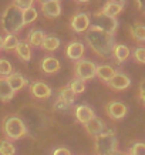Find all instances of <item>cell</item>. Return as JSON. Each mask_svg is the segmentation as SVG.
Masks as SVG:
<instances>
[{
  "label": "cell",
  "instance_id": "obj_21",
  "mask_svg": "<svg viewBox=\"0 0 145 155\" xmlns=\"http://www.w3.org/2000/svg\"><path fill=\"white\" fill-rule=\"evenodd\" d=\"M131 56L130 48L124 46V44H115L114 46V51H112V57L118 61V63H124V61Z\"/></svg>",
  "mask_w": 145,
  "mask_h": 155
},
{
  "label": "cell",
  "instance_id": "obj_37",
  "mask_svg": "<svg viewBox=\"0 0 145 155\" xmlns=\"http://www.w3.org/2000/svg\"><path fill=\"white\" fill-rule=\"evenodd\" d=\"M138 95H140V100L142 101V104L145 105V80L140 84V91H138Z\"/></svg>",
  "mask_w": 145,
  "mask_h": 155
},
{
  "label": "cell",
  "instance_id": "obj_39",
  "mask_svg": "<svg viewBox=\"0 0 145 155\" xmlns=\"http://www.w3.org/2000/svg\"><path fill=\"white\" fill-rule=\"evenodd\" d=\"M141 10L145 12V0H141Z\"/></svg>",
  "mask_w": 145,
  "mask_h": 155
},
{
  "label": "cell",
  "instance_id": "obj_22",
  "mask_svg": "<svg viewBox=\"0 0 145 155\" xmlns=\"http://www.w3.org/2000/svg\"><path fill=\"white\" fill-rule=\"evenodd\" d=\"M117 71L114 70V67L108 66V64H103V66H97V77H98L100 80L105 81V83H108V81L111 80L112 77H114V74H115Z\"/></svg>",
  "mask_w": 145,
  "mask_h": 155
},
{
  "label": "cell",
  "instance_id": "obj_24",
  "mask_svg": "<svg viewBox=\"0 0 145 155\" xmlns=\"http://www.w3.org/2000/svg\"><path fill=\"white\" fill-rule=\"evenodd\" d=\"M130 33H131L132 38L138 43L145 41V26L142 23H134L130 26Z\"/></svg>",
  "mask_w": 145,
  "mask_h": 155
},
{
  "label": "cell",
  "instance_id": "obj_38",
  "mask_svg": "<svg viewBox=\"0 0 145 155\" xmlns=\"http://www.w3.org/2000/svg\"><path fill=\"white\" fill-rule=\"evenodd\" d=\"M112 155H128V152H122V151H118V150H117Z\"/></svg>",
  "mask_w": 145,
  "mask_h": 155
},
{
  "label": "cell",
  "instance_id": "obj_30",
  "mask_svg": "<svg viewBox=\"0 0 145 155\" xmlns=\"http://www.w3.org/2000/svg\"><path fill=\"white\" fill-rule=\"evenodd\" d=\"M37 16H38V13L34 7H30V9L23 10V23H24V26H26V24H31L33 21H36V20H37Z\"/></svg>",
  "mask_w": 145,
  "mask_h": 155
},
{
  "label": "cell",
  "instance_id": "obj_6",
  "mask_svg": "<svg viewBox=\"0 0 145 155\" xmlns=\"http://www.w3.org/2000/svg\"><path fill=\"white\" fill-rule=\"evenodd\" d=\"M93 21H94V27L100 28V30H103L105 33L108 34H112L117 31L118 28V21L115 17H110V16H105L101 12H97V13L93 14Z\"/></svg>",
  "mask_w": 145,
  "mask_h": 155
},
{
  "label": "cell",
  "instance_id": "obj_42",
  "mask_svg": "<svg viewBox=\"0 0 145 155\" xmlns=\"http://www.w3.org/2000/svg\"><path fill=\"white\" fill-rule=\"evenodd\" d=\"M77 2H80V3H87V2H90V0H77Z\"/></svg>",
  "mask_w": 145,
  "mask_h": 155
},
{
  "label": "cell",
  "instance_id": "obj_20",
  "mask_svg": "<svg viewBox=\"0 0 145 155\" xmlns=\"http://www.w3.org/2000/svg\"><path fill=\"white\" fill-rule=\"evenodd\" d=\"M14 51H16L17 57L21 58L23 61H30V58H31V46L27 41H19Z\"/></svg>",
  "mask_w": 145,
  "mask_h": 155
},
{
  "label": "cell",
  "instance_id": "obj_40",
  "mask_svg": "<svg viewBox=\"0 0 145 155\" xmlns=\"http://www.w3.org/2000/svg\"><path fill=\"white\" fill-rule=\"evenodd\" d=\"M3 40H5V38L0 36V48H3Z\"/></svg>",
  "mask_w": 145,
  "mask_h": 155
},
{
  "label": "cell",
  "instance_id": "obj_16",
  "mask_svg": "<svg viewBox=\"0 0 145 155\" xmlns=\"http://www.w3.org/2000/svg\"><path fill=\"white\" fill-rule=\"evenodd\" d=\"M40 67H41V70L47 74H53V73H57V71L61 68V64L60 61L57 60L56 57H51V56H47L44 57L40 63Z\"/></svg>",
  "mask_w": 145,
  "mask_h": 155
},
{
  "label": "cell",
  "instance_id": "obj_43",
  "mask_svg": "<svg viewBox=\"0 0 145 155\" xmlns=\"http://www.w3.org/2000/svg\"><path fill=\"white\" fill-rule=\"evenodd\" d=\"M103 2H110V0H103Z\"/></svg>",
  "mask_w": 145,
  "mask_h": 155
},
{
  "label": "cell",
  "instance_id": "obj_36",
  "mask_svg": "<svg viewBox=\"0 0 145 155\" xmlns=\"http://www.w3.org/2000/svg\"><path fill=\"white\" fill-rule=\"evenodd\" d=\"M51 155H71V151L68 148H66V147H58V148L53 151Z\"/></svg>",
  "mask_w": 145,
  "mask_h": 155
},
{
  "label": "cell",
  "instance_id": "obj_34",
  "mask_svg": "<svg viewBox=\"0 0 145 155\" xmlns=\"http://www.w3.org/2000/svg\"><path fill=\"white\" fill-rule=\"evenodd\" d=\"M33 3H34V0H13V5L17 6L20 10H26V9L33 7Z\"/></svg>",
  "mask_w": 145,
  "mask_h": 155
},
{
  "label": "cell",
  "instance_id": "obj_12",
  "mask_svg": "<svg viewBox=\"0 0 145 155\" xmlns=\"http://www.w3.org/2000/svg\"><path fill=\"white\" fill-rule=\"evenodd\" d=\"M108 85L112 90H117V91H122V90L128 88L131 85V78L124 73H115L114 77L108 81Z\"/></svg>",
  "mask_w": 145,
  "mask_h": 155
},
{
  "label": "cell",
  "instance_id": "obj_32",
  "mask_svg": "<svg viewBox=\"0 0 145 155\" xmlns=\"http://www.w3.org/2000/svg\"><path fill=\"white\" fill-rule=\"evenodd\" d=\"M128 155H145V142H134L128 150Z\"/></svg>",
  "mask_w": 145,
  "mask_h": 155
},
{
  "label": "cell",
  "instance_id": "obj_2",
  "mask_svg": "<svg viewBox=\"0 0 145 155\" xmlns=\"http://www.w3.org/2000/svg\"><path fill=\"white\" fill-rule=\"evenodd\" d=\"M2 130H3L6 140H9V141H16V140H20V138L28 135L27 125L17 114L6 115L2 122Z\"/></svg>",
  "mask_w": 145,
  "mask_h": 155
},
{
  "label": "cell",
  "instance_id": "obj_27",
  "mask_svg": "<svg viewBox=\"0 0 145 155\" xmlns=\"http://www.w3.org/2000/svg\"><path fill=\"white\" fill-rule=\"evenodd\" d=\"M16 147L9 140H0V155H14Z\"/></svg>",
  "mask_w": 145,
  "mask_h": 155
},
{
  "label": "cell",
  "instance_id": "obj_14",
  "mask_svg": "<svg viewBox=\"0 0 145 155\" xmlns=\"http://www.w3.org/2000/svg\"><path fill=\"white\" fill-rule=\"evenodd\" d=\"M84 128H85V131H87V134L91 135L93 138H97L98 135H101V134H104V132L107 131L105 130V124L97 117L93 118L87 124H84Z\"/></svg>",
  "mask_w": 145,
  "mask_h": 155
},
{
  "label": "cell",
  "instance_id": "obj_11",
  "mask_svg": "<svg viewBox=\"0 0 145 155\" xmlns=\"http://www.w3.org/2000/svg\"><path fill=\"white\" fill-rule=\"evenodd\" d=\"M74 115H75V120L80 122V124H87L88 121H91L93 118H95V113L94 110L85 104H81L78 107H75L74 110Z\"/></svg>",
  "mask_w": 145,
  "mask_h": 155
},
{
  "label": "cell",
  "instance_id": "obj_41",
  "mask_svg": "<svg viewBox=\"0 0 145 155\" xmlns=\"http://www.w3.org/2000/svg\"><path fill=\"white\" fill-rule=\"evenodd\" d=\"M38 2H40V3L43 5V3H47V2H51V0H38Z\"/></svg>",
  "mask_w": 145,
  "mask_h": 155
},
{
  "label": "cell",
  "instance_id": "obj_25",
  "mask_svg": "<svg viewBox=\"0 0 145 155\" xmlns=\"http://www.w3.org/2000/svg\"><path fill=\"white\" fill-rule=\"evenodd\" d=\"M44 37H46V34L43 33V30H38V28H34V30H31L30 33H28V44L30 46H33V47H40L43 44V40H44Z\"/></svg>",
  "mask_w": 145,
  "mask_h": 155
},
{
  "label": "cell",
  "instance_id": "obj_17",
  "mask_svg": "<svg viewBox=\"0 0 145 155\" xmlns=\"http://www.w3.org/2000/svg\"><path fill=\"white\" fill-rule=\"evenodd\" d=\"M14 90L10 87L9 81L5 77H0V101L2 103H9L14 97Z\"/></svg>",
  "mask_w": 145,
  "mask_h": 155
},
{
  "label": "cell",
  "instance_id": "obj_15",
  "mask_svg": "<svg viewBox=\"0 0 145 155\" xmlns=\"http://www.w3.org/2000/svg\"><path fill=\"white\" fill-rule=\"evenodd\" d=\"M41 12L46 17H58L61 14L60 0H51L41 5Z\"/></svg>",
  "mask_w": 145,
  "mask_h": 155
},
{
  "label": "cell",
  "instance_id": "obj_3",
  "mask_svg": "<svg viewBox=\"0 0 145 155\" xmlns=\"http://www.w3.org/2000/svg\"><path fill=\"white\" fill-rule=\"evenodd\" d=\"M24 27L23 23V10H20L13 3L7 6L2 14V28L7 34H16Z\"/></svg>",
  "mask_w": 145,
  "mask_h": 155
},
{
  "label": "cell",
  "instance_id": "obj_31",
  "mask_svg": "<svg viewBox=\"0 0 145 155\" xmlns=\"http://www.w3.org/2000/svg\"><path fill=\"white\" fill-rule=\"evenodd\" d=\"M12 73H13L12 63H10L9 60H6V58H0V77L7 78Z\"/></svg>",
  "mask_w": 145,
  "mask_h": 155
},
{
  "label": "cell",
  "instance_id": "obj_26",
  "mask_svg": "<svg viewBox=\"0 0 145 155\" xmlns=\"http://www.w3.org/2000/svg\"><path fill=\"white\" fill-rule=\"evenodd\" d=\"M41 47L44 48V50H47V51H54V50H57V48L60 47V38L56 37V36H53V34L46 36L44 40H43Z\"/></svg>",
  "mask_w": 145,
  "mask_h": 155
},
{
  "label": "cell",
  "instance_id": "obj_28",
  "mask_svg": "<svg viewBox=\"0 0 145 155\" xmlns=\"http://www.w3.org/2000/svg\"><path fill=\"white\" fill-rule=\"evenodd\" d=\"M19 44V38L16 34H7L3 40V50L6 51H10V50H14Z\"/></svg>",
  "mask_w": 145,
  "mask_h": 155
},
{
  "label": "cell",
  "instance_id": "obj_4",
  "mask_svg": "<svg viewBox=\"0 0 145 155\" xmlns=\"http://www.w3.org/2000/svg\"><path fill=\"white\" fill-rule=\"evenodd\" d=\"M118 150V140L117 135L112 130L107 131L94 138V151L95 155H112Z\"/></svg>",
  "mask_w": 145,
  "mask_h": 155
},
{
  "label": "cell",
  "instance_id": "obj_5",
  "mask_svg": "<svg viewBox=\"0 0 145 155\" xmlns=\"http://www.w3.org/2000/svg\"><path fill=\"white\" fill-rule=\"evenodd\" d=\"M20 117L24 121V124L27 125L28 130L37 131V130H41L44 127V114L40 110L34 108L33 105L24 107L21 110V115Z\"/></svg>",
  "mask_w": 145,
  "mask_h": 155
},
{
  "label": "cell",
  "instance_id": "obj_18",
  "mask_svg": "<svg viewBox=\"0 0 145 155\" xmlns=\"http://www.w3.org/2000/svg\"><path fill=\"white\" fill-rule=\"evenodd\" d=\"M7 81H9L10 87L14 90V93H17L20 90H23L26 85H27V80L24 78L20 73H12V74L7 77Z\"/></svg>",
  "mask_w": 145,
  "mask_h": 155
},
{
  "label": "cell",
  "instance_id": "obj_33",
  "mask_svg": "<svg viewBox=\"0 0 145 155\" xmlns=\"http://www.w3.org/2000/svg\"><path fill=\"white\" fill-rule=\"evenodd\" d=\"M134 58L141 64H145V47L140 46L134 50Z\"/></svg>",
  "mask_w": 145,
  "mask_h": 155
},
{
  "label": "cell",
  "instance_id": "obj_23",
  "mask_svg": "<svg viewBox=\"0 0 145 155\" xmlns=\"http://www.w3.org/2000/svg\"><path fill=\"white\" fill-rule=\"evenodd\" d=\"M57 100H60L63 103H66L67 105H73L74 104V100H75V94L70 90V87H61L58 90V94H57Z\"/></svg>",
  "mask_w": 145,
  "mask_h": 155
},
{
  "label": "cell",
  "instance_id": "obj_29",
  "mask_svg": "<svg viewBox=\"0 0 145 155\" xmlns=\"http://www.w3.org/2000/svg\"><path fill=\"white\" fill-rule=\"evenodd\" d=\"M68 87H70V90L74 93L75 95H78V94H81V93H84L85 91V83L83 80L77 78V77H74V78L70 81Z\"/></svg>",
  "mask_w": 145,
  "mask_h": 155
},
{
  "label": "cell",
  "instance_id": "obj_10",
  "mask_svg": "<svg viewBox=\"0 0 145 155\" xmlns=\"http://www.w3.org/2000/svg\"><path fill=\"white\" fill-rule=\"evenodd\" d=\"M30 93L38 100H46L51 97L53 90L50 85H47L43 81H34L33 84L30 85Z\"/></svg>",
  "mask_w": 145,
  "mask_h": 155
},
{
  "label": "cell",
  "instance_id": "obj_19",
  "mask_svg": "<svg viewBox=\"0 0 145 155\" xmlns=\"http://www.w3.org/2000/svg\"><path fill=\"white\" fill-rule=\"evenodd\" d=\"M122 9H124V6L110 0V2H107V3L104 5V7L100 10V12L103 14H105V16H110V17H117L118 14L122 12Z\"/></svg>",
  "mask_w": 145,
  "mask_h": 155
},
{
  "label": "cell",
  "instance_id": "obj_1",
  "mask_svg": "<svg viewBox=\"0 0 145 155\" xmlns=\"http://www.w3.org/2000/svg\"><path fill=\"white\" fill-rule=\"evenodd\" d=\"M85 41L88 43L90 48L97 56L103 57V58L112 57L114 46H115L112 34H108L94 26H90V28L85 31Z\"/></svg>",
  "mask_w": 145,
  "mask_h": 155
},
{
  "label": "cell",
  "instance_id": "obj_8",
  "mask_svg": "<svg viewBox=\"0 0 145 155\" xmlns=\"http://www.w3.org/2000/svg\"><path fill=\"white\" fill-rule=\"evenodd\" d=\"M128 113V108L121 101H108L105 104V114L111 120H122Z\"/></svg>",
  "mask_w": 145,
  "mask_h": 155
},
{
  "label": "cell",
  "instance_id": "obj_35",
  "mask_svg": "<svg viewBox=\"0 0 145 155\" xmlns=\"http://www.w3.org/2000/svg\"><path fill=\"white\" fill-rule=\"evenodd\" d=\"M70 108V105H67L66 103H63L60 100H57L56 104H54V110H57V111H68Z\"/></svg>",
  "mask_w": 145,
  "mask_h": 155
},
{
  "label": "cell",
  "instance_id": "obj_13",
  "mask_svg": "<svg viewBox=\"0 0 145 155\" xmlns=\"http://www.w3.org/2000/svg\"><path fill=\"white\" fill-rule=\"evenodd\" d=\"M84 51H85V47L81 41H71L66 48V56L70 60L80 61L83 58V56H84Z\"/></svg>",
  "mask_w": 145,
  "mask_h": 155
},
{
  "label": "cell",
  "instance_id": "obj_9",
  "mask_svg": "<svg viewBox=\"0 0 145 155\" xmlns=\"http://www.w3.org/2000/svg\"><path fill=\"white\" fill-rule=\"evenodd\" d=\"M90 24H91V20H90L87 13L74 14V16L71 17V21H70L71 28L74 30L75 33H85L90 28Z\"/></svg>",
  "mask_w": 145,
  "mask_h": 155
},
{
  "label": "cell",
  "instance_id": "obj_7",
  "mask_svg": "<svg viewBox=\"0 0 145 155\" xmlns=\"http://www.w3.org/2000/svg\"><path fill=\"white\" fill-rule=\"evenodd\" d=\"M75 77L83 81L93 80L94 77H97V66L94 64L93 61L88 60H80L77 61V64L74 67Z\"/></svg>",
  "mask_w": 145,
  "mask_h": 155
}]
</instances>
